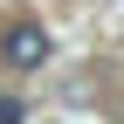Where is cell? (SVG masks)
Listing matches in <instances>:
<instances>
[{
    "mask_svg": "<svg viewBox=\"0 0 124 124\" xmlns=\"http://www.w3.org/2000/svg\"><path fill=\"white\" fill-rule=\"evenodd\" d=\"M0 62H7V69H41V62H48V35H41L35 21H14L7 35H0Z\"/></svg>",
    "mask_w": 124,
    "mask_h": 124,
    "instance_id": "6da1fadb",
    "label": "cell"
},
{
    "mask_svg": "<svg viewBox=\"0 0 124 124\" xmlns=\"http://www.w3.org/2000/svg\"><path fill=\"white\" fill-rule=\"evenodd\" d=\"M0 124H28V103H21V97H7V90H0Z\"/></svg>",
    "mask_w": 124,
    "mask_h": 124,
    "instance_id": "7a4b0ae2",
    "label": "cell"
}]
</instances>
